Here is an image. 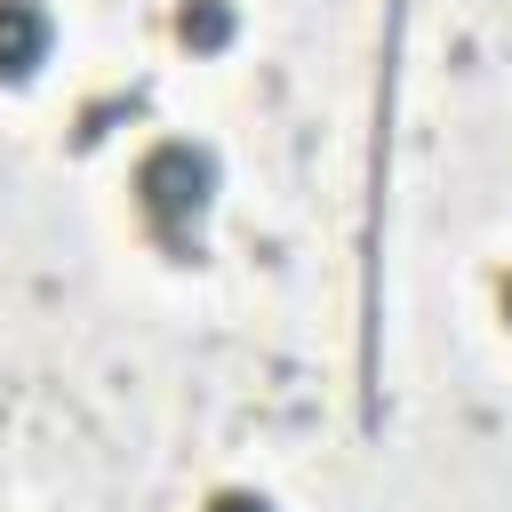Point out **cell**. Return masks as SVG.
<instances>
[{"mask_svg": "<svg viewBox=\"0 0 512 512\" xmlns=\"http://www.w3.org/2000/svg\"><path fill=\"white\" fill-rule=\"evenodd\" d=\"M208 200H216V152H208V144L168 136V144H152V152L136 160V208H144V224H152L160 240H184V232L208 216Z\"/></svg>", "mask_w": 512, "mask_h": 512, "instance_id": "6da1fadb", "label": "cell"}, {"mask_svg": "<svg viewBox=\"0 0 512 512\" xmlns=\"http://www.w3.org/2000/svg\"><path fill=\"white\" fill-rule=\"evenodd\" d=\"M48 40H56V24L40 0H0V80H32L48 64Z\"/></svg>", "mask_w": 512, "mask_h": 512, "instance_id": "7a4b0ae2", "label": "cell"}, {"mask_svg": "<svg viewBox=\"0 0 512 512\" xmlns=\"http://www.w3.org/2000/svg\"><path fill=\"white\" fill-rule=\"evenodd\" d=\"M176 40L184 48H224L232 40V0H184L176 8Z\"/></svg>", "mask_w": 512, "mask_h": 512, "instance_id": "3957f363", "label": "cell"}, {"mask_svg": "<svg viewBox=\"0 0 512 512\" xmlns=\"http://www.w3.org/2000/svg\"><path fill=\"white\" fill-rule=\"evenodd\" d=\"M208 512H272V496H256V488H216Z\"/></svg>", "mask_w": 512, "mask_h": 512, "instance_id": "277c9868", "label": "cell"}, {"mask_svg": "<svg viewBox=\"0 0 512 512\" xmlns=\"http://www.w3.org/2000/svg\"><path fill=\"white\" fill-rule=\"evenodd\" d=\"M504 320H512V280H504Z\"/></svg>", "mask_w": 512, "mask_h": 512, "instance_id": "5b68a950", "label": "cell"}]
</instances>
